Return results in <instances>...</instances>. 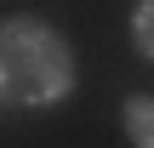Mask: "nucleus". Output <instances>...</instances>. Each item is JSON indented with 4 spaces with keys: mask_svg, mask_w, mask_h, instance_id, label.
<instances>
[{
    "mask_svg": "<svg viewBox=\"0 0 154 148\" xmlns=\"http://www.w3.org/2000/svg\"><path fill=\"white\" fill-rule=\"evenodd\" d=\"M69 86H74V57H69V46H63L46 23L11 17V23H6V103L40 108V103L69 97Z\"/></svg>",
    "mask_w": 154,
    "mask_h": 148,
    "instance_id": "1",
    "label": "nucleus"
},
{
    "mask_svg": "<svg viewBox=\"0 0 154 148\" xmlns=\"http://www.w3.org/2000/svg\"><path fill=\"white\" fill-rule=\"evenodd\" d=\"M131 34H137V51H143V57H154V0H143V6H137V29H131Z\"/></svg>",
    "mask_w": 154,
    "mask_h": 148,
    "instance_id": "3",
    "label": "nucleus"
},
{
    "mask_svg": "<svg viewBox=\"0 0 154 148\" xmlns=\"http://www.w3.org/2000/svg\"><path fill=\"white\" fill-rule=\"evenodd\" d=\"M126 137L137 148H154V97H126Z\"/></svg>",
    "mask_w": 154,
    "mask_h": 148,
    "instance_id": "2",
    "label": "nucleus"
}]
</instances>
